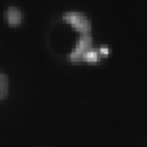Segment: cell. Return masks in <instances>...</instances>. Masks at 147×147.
<instances>
[{
  "mask_svg": "<svg viewBox=\"0 0 147 147\" xmlns=\"http://www.w3.org/2000/svg\"><path fill=\"white\" fill-rule=\"evenodd\" d=\"M64 20L69 23L80 33H89L90 32L89 22L83 14L78 12H68L64 15Z\"/></svg>",
  "mask_w": 147,
  "mask_h": 147,
  "instance_id": "7a4b0ae2",
  "label": "cell"
},
{
  "mask_svg": "<svg viewBox=\"0 0 147 147\" xmlns=\"http://www.w3.org/2000/svg\"><path fill=\"white\" fill-rule=\"evenodd\" d=\"M100 51H101L102 54L106 55L108 53V49H107V48H105V47H102L101 49H100Z\"/></svg>",
  "mask_w": 147,
  "mask_h": 147,
  "instance_id": "8992f818",
  "label": "cell"
},
{
  "mask_svg": "<svg viewBox=\"0 0 147 147\" xmlns=\"http://www.w3.org/2000/svg\"><path fill=\"white\" fill-rule=\"evenodd\" d=\"M92 39L89 33H81V37L79 39L76 48L69 55V59L73 63L84 61V57L87 51H91Z\"/></svg>",
  "mask_w": 147,
  "mask_h": 147,
  "instance_id": "6da1fadb",
  "label": "cell"
},
{
  "mask_svg": "<svg viewBox=\"0 0 147 147\" xmlns=\"http://www.w3.org/2000/svg\"><path fill=\"white\" fill-rule=\"evenodd\" d=\"M8 92V82L6 80L4 74L0 75V93H1V99H4L5 95Z\"/></svg>",
  "mask_w": 147,
  "mask_h": 147,
  "instance_id": "277c9868",
  "label": "cell"
},
{
  "mask_svg": "<svg viewBox=\"0 0 147 147\" xmlns=\"http://www.w3.org/2000/svg\"><path fill=\"white\" fill-rule=\"evenodd\" d=\"M84 61L89 62V63H95V62L98 61V54H97L96 51H87L84 57Z\"/></svg>",
  "mask_w": 147,
  "mask_h": 147,
  "instance_id": "5b68a950",
  "label": "cell"
},
{
  "mask_svg": "<svg viewBox=\"0 0 147 147\" xmlns=\"http://www.w3.org/2000/svg\"><path fill=\"white\" fill-rule=\"evenodd\" d=\"M6 17H7L8 23L11 26H17L21 22V14L20 11L17 10L16 8H10L7 11L6 13Z\"/></svg>",
  "mask_w": 147,
  "mask_h": 147,
  "instance_id": "3957f363",
  "label": "cell"
}]
</instances>
